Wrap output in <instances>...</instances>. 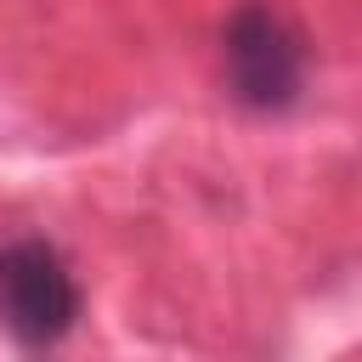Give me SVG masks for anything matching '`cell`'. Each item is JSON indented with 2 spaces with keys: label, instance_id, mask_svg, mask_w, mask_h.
Masks as SVG:
<instances>
[{
  "label": "cell",
  "instance_id": "6da1fadb",
  "mask_svg": "<svg viewBox=\"0 0 362 362\" xmlns=\"http://www.w3.org/2000/svg\"><path fill=\"white\" fill-rule=\"evenodd\" d=\"M221 74L238 107L288 113L305 96V74H311L305 34L272 0H243L221 23Z\"/></svg>",
  "mask_w": 362,
  "mask_h": 362
},
{
  "label": "cell",
  "instance_id": "7a4b0ae2",
  "mask_svg": "<svg viewBox=\"0 0 362 362\" xmlns=\"http://www.w3.org/2000/svg\"><path fill=\"white\" fill-rule=\"evenodd\" d=\"M79 322V277L51 238H6L0 243V328L28 345L51 351Z\"/></svg>",
  "mask_w": 362,
  "mask_h": 362
}]
</instances>
